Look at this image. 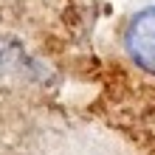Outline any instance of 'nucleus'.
I'll use <instances>...</instances> for the list:
<instances>
[{
	"mask_svg": "<svg viewBox=\"0 0 155 155\" xmlns=\"http://www.w3.org/2000/svg\"><path fill=\"white\" fill-rule=\"evenodd\" d=\"M124 42L130 57L138 62V68H144L147 74H155V6L133 17V23L127 25Z\"/></svg>",
	"mask_w": 155,
	"mask_h": 155,
	"instance_id": "obj_2",
	"label": "nucleus"
},
{
	"mask_svg": "<svg viewBox=\"0 0 155 155\" xmlns=\"http://www.w3.org/2000/svg\"><path fill=\"white\" fill-rule=\"evenodd\" d=\"M25 155H124L113 141L87 130H68V127H48V133L37 135Z\"/></svg>",
	"mask_w": 155,
	"mask_h": 155,
	"instance_id": "obj_1",
	"label": "nucleus"
}]
</instances>
